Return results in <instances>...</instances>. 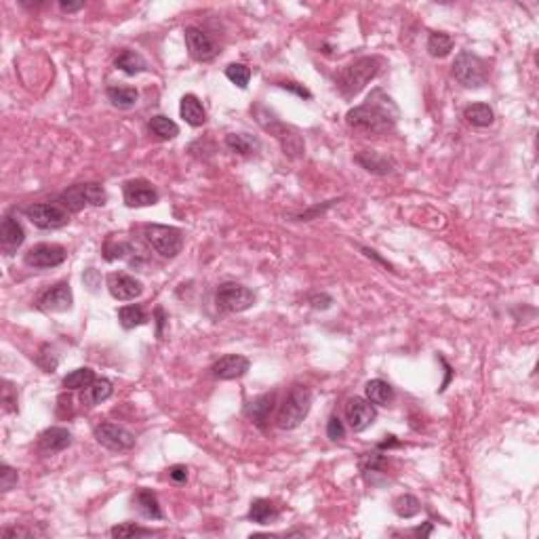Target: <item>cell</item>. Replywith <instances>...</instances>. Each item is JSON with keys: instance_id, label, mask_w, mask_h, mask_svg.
I'll list each match as a JSON object with an SVG mask.
<instances>
[{"instance_id": "obj_1", "label": "cell", "mask_w": 539, "mask_h": 539, "mask_svg": "<svg viewBox=\"0 0 539 539\" xmlns=\"http://www.w3.org/2000/svg\"><path fill=\"white\" fill-rule=\"evenodd\" d=\"M398 116L401 110L394 104V99L386 95L381 89H375L363 106H356L346 114V123L354 131L367 135H383L394 129Z\"/></svg>"}, {"instance_id": "obj_2", "label": "cell", "mask_w": 539, "mask_h": 539, "mask_svg": "<svg viewBox=\"0 0 539 539\" xmlns=\"http://www.w3.org/2000/svg\"><path fill=\"white\" fill-rule=\"evenodd\" d=\"M383 66V59L377 57V55H367V57H361L352 64H348L339 76H337V89L339 93L346 97V99H352L354 95H358L367 84L373 81L375 76L379 74Z\"/></svg>"}, {"instance_id": "obj_3", "label": "cell", "mask_w": 539, "mask_h": 539, "mask_svg": "<svg viewBox=\"0 0 539 539\" xmlns=\"http://www.w3.org/2000/svg\"><path fill=\"white\" fill-rule=\"evenodd\" d=\"M310 409H312V392L306 386H293L278 409L276 425L281 430H295L308 417Z\"/></svg>"}, {"instance_id": "obj_4", "label": "cell", "mask_w": 539, "mask_h": 539, "mask_svg": "<svg viewBox=\"0 0 539 539\" xmlns=\"http://www.w3.org/2000/svg\"><path fill=\"white\" fill-rule=\"evenodd\" d=\"M146 243L165 259H175L183 249V232L173 226L163 223H148L143 228Z\"/></svg>"}, {"instance_id": "obj_5", "label": "cell", "mask_w": 539, "mask_h": 539, "mask_svg": "<svg viewBox=\"0 0 539 539\" xmlns=\"http://www.w3.org/2000/svg\"><path fill=\"white\" fill-rule=\"evenodd\" d=\"M453 76L465 89H480L489 76L487 61L474 55L472 51H461L453 61Z\"/></svg>"}, {"instance_id": "obj_6", "label": "cell", "mask_w": 539, "mask_h": 539, "mask_svg": "<svg viewBox=\"0 0 539 539\" xmlns=\"http://www.w3.org/2000/svg\"><path fill=\"white\" fill-rule=\"evenodd\" d=\"M106 201H108V194L101 183H79V186H72L59 194L61 207H66L70 213H79L86 205L104 207Z\"/></svg>"}, {"instance_id": "obj_7", "label": "cell", "mask_w": 539, "mask_h": 539, "mask_svg": "<svg viewBox=\"0 0 539 539\" xmlns=\"http://www.w3.org/2000/svg\"><path fill=\"white\" fill-rule=\"evenodd\" d=\"M215 303L223 312H245L255 306V293L238 283H221L215 291Z\"/></svg>"}, {"instance_id": "obj_8", "label": "cell", "mask_w": 539, "mask_h": 539, "mask_svg": "<svg viewBox=\"0 0 539 539\" xmlns=\"http://www.w3.org/2000/svg\"><path fill=\"white\" fill-rule=\"evenodd\" d=\"M24 213L41 230H59L70 223V211L57 203H34Z\"/></svg>"}, {"instance_id": "obj_9", "label": "cell", "mask_w": 539, "mask_h": 539, "mask_svg": "<svg viewBox=\"0 0 539 539\" xmlns=\"http://www.w3.org/2000/svg\"><path fill=\"white\" fill-rule=\"evenodd\" d=\"M93 436L101 447H106L108 451H114V453L129 451L135 447V434L129 432L125 425H119L112 421H104V423L95 425Z\"/></svg>"}, {"instance_id": "obj_10", "label": "cell", "mask_w": 539, "mask_h": 539, "mask_svg": "<svg viewBox=\"0 0 539 539\" xmlns=\"http://www.w3.org/2000/svg\"><path fill=\"white\" fill-rule=\"evenodd\" d=\"M66 257H68V251L64 249L61 245L41 243V245H34L26 253L24 261H26V266H30L34 270H51V268L61 266L66 261Z\"/></svg>"}, {"instance_id": "obj_11", "label": "cell", "mask_w": 539, "mask_h": 539, "mask_svg": "<svg viewBox=\"0 0 539 539\" xmlns=\"http://www.w3.org/2000/svg\"><path fill=\"white\" fill-rule=\"evenodd\" d=\"M123 198L126 207L141 208L156 205L161 194L148 179H131L123 186Z\"/></svg>"}, {"instance_id": "obj_12", "label": "cell", "mask_w": 539, "mask_h": 539, "mask_svg": "<svg viewBox=\"0 0 539 539\" xmlns=\"http://www.w3.org/2000/svg\"><path fill=\"white\" fill-rule=\"evenodd\" d=\"M346 417H348V423H350L352 432H365L367 428H371L375 423L377 411H375L373 403H369L367 398L354 396L346 405Z\"/></svg>"}, {"instance_id": "obj_13", "label": "cell", "mask_w": 539, "mask_h": 539, "mask_svg": "<svg viewBox=\"0 0 539 539\" xmlns=\"http://www.w3.org/2000/svg\"><path fill=\"white\" fill-rule=\"evenodd\" d=\"M261 125H263L266 131H270L278 139V143H281V148H283V152L287 156H291V158L303 156L306 143H303L301 135L293 126H287L285 123H278V121H274V123H261Z\"/></svg>"}, {"instance_id": "obj_14", "label": "cell", "mask_w": 539, "mask_h": 539, "mask_svg": "<svg viewBox=\"0 0 539 539\" xmlns=\"http://www.w3.org/2000/svg\"><path fill=\"white\" fill-rule=\"evenodd\" d=\"M186 46H188V51H190V55L196 59V61H203V64H208V61H213L215 57H217V46H215V42L211 41V36H208L207 32H203L201 28H196V26H190V28H186Z\"/></svg>"}, {"instance_id": "obj_15", "label": "cell", "mask_w": 539, "mask_h": 539, "mask_svg": "<svg viewBox=\"0 0 539 539\" xmlns=\"http://www.w3.org/2000/svg\"><path fill=\"white\" fill-rule=\"evenodd\" d=\"M74 297L68 283H57L55 287L46 289L39 297V308L42 312H68L72 310Z\"/></svg>"}, {"instance_id": "obj_16", "label": "cell", "mask_w": 539, "mask_h": 539, "mask_svg": "<svg viewBox=\"0 0 539 539\" xmlns=\"http://www.w3.org/2000/svg\"><path fill=\"white\" fill-rule=\"evenodd\" d=\"M251 367V361L243 354H226L221 356L213 367H211V373L215 379H221V381H232V379H241L243 375H247Z\"/></svg>"}, {"instance_id": "obj_17", "label": "cell", "mask_w": 539, "mask_h": 539, "mask_svg": "<svg viewBox=\"0 0 539 539\" xmlns=\"http://www.w3.org/2000/svg\"><path fill=\"white\" fill-rule=\"evenodd\" d=\"M108 291L119 301H131V299H137L143 293V285H141V281H137L131 274L112 272L108 276Z\"/></svg>"}, {"instance_id": "obj_18", "label": "cell", "mask_w": 539, "mask_h": 539, "mask_svg": "<svg viewBox=\"0 0 539 539\" xmlns=\"http://www.w3.org/2000/svg\"><path fill=\"white\" fill-rule=\"evenodd\" d=\"M24 241H26L24 226L15 217L6 215L2 219V226H0V249H2V253L4 255H13L15 251L24 245Z\"/></svg>"}, {"instance_id": "obj_19", "label": "cell", "mask_w": 539, "mask_h": 539, "mask_svg": "<svg viewBox=\"0 0 539 539\" xmlns=\"http://www.w3.org/2000/svg\"><path fill=\"white\" fill-rule=\"evenodd\" d=\"M354 163L363 166L367 173H371V175H381V177H383V175H392L394 168H396L394 158H390V156H386V154H381V152H377V150H363L361 154L354 156Z\"/></svg>"}, {"instance_id": "obj_20", "label": "cell", "mask_w": 539, "mask_h": 539, "mask_svg": "<svg viewBox=\"0 0 539 539\" xmlns=\"http://www.w3.org/2000/svg\"><path fill=\"white\" fill-rule=\"evenodd\" d=\"M72 445V434L70 430L66 428H59V425H53V428H46L39 436V449L42 453H59L64 449H68Z\"/></svg>"}, {"instance_id": "obj_21", "label": "cell", "mask_w": 539, "mask_h": 539, "mask_svg": "<svg viewBox=\"0 0 539 539\" xmlns=\"http://www.w3.org/2000/svg\"><path fill=\"white\" fill-rule=\"evenodd\" d=\"M179 114H181V119L190 126H203L207 123V110H205L203 101L196 95H192V93H188V95L181 97Z\"/></svg>"}, {"instance_id": "obj_22", "label": "cell", "mask_w": 539, "mask_h": 539, "mask_svg": "<svg viewBox=\"0 0 539 539\" xmlns=\"http://www.w3.org/2000/svg\"><path fill=\"white\" fill-rule=\"evenodd\" d=\"M133 503H135V508L139 510V514L146 516V518H150V520H163V518H165V512H163V508H161V501H158V498H156L152 491H148V489H139V491L133 495Z\"/></svg>"}, {"instance_id": "obj_23", "label": "cell", "mask_w": 539, "mask_h": 539, "mask_svg": "<svg viewBox=\"0 0 539 539\" xmlns=\"http://www.w3.org/2000/svg\"><path fill=\"white\" fill-rule=\"evenodd\" d=\"M114 394V386L110 379L101 377V379H95L93 383H89L83 390V403L86 407H95V405H101L104 401H108L110 396Z\"/></svg>"}, {"instance_id": "obj_24", "label": "cell", "mask_w": 539, "mask_h": 539, "mask_svg": "<svg viewBox=\"0 0 539 539\" xmlns=\"http://www.w3.org/2000/svg\"><path fill=\"white\" fill-rule=\"evenodd\" d=\"M114 66L119 70H123L126 76H135V74H141L148 70V61L143 59V55L137 51H131V49H125L116 55Z\"/></svg>"}, {"instance_id": "obj_25", "label": "cell", "mask_w": 539, "mask_h": 539, "mask_svg": "<svg viewBox=\"0 0 539 539\" xmlns=\"http://www.w3.org/2000/svg\"><path fill=\"white\" fill-rule=\"evenodd\" d=\"M281 516L278 505L270 499H255L249 508V520L257 525H270Z\"/></svg>"}, {"instance_id": "obj_26", "label": "cell", "mask_w": 539, "mask_h": 539, "mask_svg": "<svg viewBox=\"0 0 539 539\" xmlns=\"http://www.w3.org/2000/svg\"><path fill=\"white\" fill-rule=\"evenodd\" d=\"M463 119H465L468 125L485 129V126L493 125L495 112H493V108L489 104H470V106L463 108Z\"/></svg>"}, {"instance_id": "obj_27", "label": "cell", "mask_w": 539, "mask_h": 539, "mask_svg": "<svg viewBox=\"0 0 539 539\" xmlns=\"http://www.w3.org/2000/svg\"><path fill=\"white\" fill-rule=\"evenodd\" d=\"M365 396L377 407H388L394 401V388L383 379H371L365 386Z\"/></svg>"}, {"instance_id": "obj_28", "label": "cell", "mask_w": 539, "mask_h": 539, "mask_svg": "<svg viewBox=\"0 0 539 539\" xmlns=\"http://www.w3.org/2000/svg\"><path fill=\"white\" fill-rule=\"evenodd\" d=\"M226 146H228V150L234 152V154L251 156V154H255V152L259 150L261 143H259L257 137H253L249 133H230V135L226 137Z\"/></svg>"}, {"instance_id": "obj_29", "label": "cell", "mask_w": 539, "mask_h": 539, "mask_svg": "<svg viewBox=\"0 0 539 539\" xmlns=\"http://www.w3.org/2000/svg\"><path fill=\"white\" fill-rule=\"evenodd\" d=\"M274 401H276V394L270 392V394H263L259 398H255L247 407V415L253 419V423H257L259 428H263V423L270 419V413L274 409Z\"/></svg>"}, {"instance_id": "obj_30", "label": "cell", "mask_w": 539, "mask_h": 539, "mask_svg": "<svg viewBox=\"0 0 539 539\" xmlns=\"http://www.w3.org/2000/svg\"><path fill=\"white\" fill-rule=\"evenodd\" d=\"M106 95H108V101L119 110H131L139 99V93L135 86H119V84L108 86Z\"/></svg>"}, {"instance_id": "obj_31", "label": "cell", "mask_w": 539, "mask_h": 539, "mask_svg": "<svg viewBox=\"0 0 539 539\" xmlns=\"http://www.w3.org/2000/svg\"><path fill=\"white\" fill-rule=\"evenodd\" d=\"M148 129H150V133H152L154 137H158V139H163V141L175 139V137L179 135V126H177V123H173L168 116H163V114L152 116L150 123H148Z\"/></svg>"}, {"instance_id": "obj_32", "label": "cell", "mask_w": 539, "mask_h": 539, "mask_svg": "<svg viewBox=\"0 0 539 539\" xmlns=\"http://www.w3.org/2000/svg\"><path fill=\"white\" fill-rule=\"evenodd\" d=\"M119 321H121V325H123V329H135V327H141V325H146L148 323V314H146V310L141 308V306H123L121 310H119Z\"/></svg>"}, {"instance_id": "obj_33", "label": "cell", "mask_w": 539, "mask_h": 539, "mask_svg": "<svg viewBox=\"0 0 539 539\" xmlns=\"http://www.w3.org/2000/svg\"><path fill=\"white\" fill-rule=\"evenodd\" d=\"M97 377H95V371L93 369H89V367H81V369H74V371H70V373L66 375L64 379H61V386L66 388V390H84L89 383H93Z\"/></svg>"}, {"instance_id": "obj_34", "label": "cell", "mask_w": 539, "mask_h": 539, "mask_svg": "<svg viewBox=\"0 0 539 539\" xmlns=\"http://www.w3.org/2000/svg\"><path fill=\"white\" fill-rule=\"evenodd\" d=\"M453 51V39L445 32H432L428 39V53L436 59L447 57Z\"/></svg>"}, {"instance_id": "obj_35", "label": "cell", "mask_w": 539, "mask_h": 539, "mask_svg": "<svg viewBox=\"0 0 539 539\" xmlns=\"http://www.w3.org/2000/svg\"><path fill=\"white\" fill-rule=\"evenodd\" d=\"M394 512L401 516V518H413L421 512V503L415 495H401V498L394 499Z\"/></svg>"}, {"instance_id": "obj_36", "label": "cell", "mask_w": 539, "mask_h": 539, "mask_svg": "<svg viewBox=\"0 0 539 539\" xmlns=\"http://www.w3.org/2000/svg\"><path fill=\"white\" fill-rule=\"evenodd\" d=\"M110 535L112 538H148V535H154V531L146 529V527H139L135 523H123V525L112 527Z\"/></svg>"}, {"instance_id": "obj_37", "label": "cell", "mask_w": 539, "mask_h": 539, "mask_svg": "<svg viewBox=\"0 0 539 539\" xmlns=\"http://www.w3.org/2000/svg\"><path fill=\"white\" fill-rule=\"evenodd\" d=\"M226 76L232 84H236L238 89H247L251 81V68L245 64H230L226 68Z\"/></svg>"}, {"instance_id": "obj_38", "label": "cell", "mask_w": 539, "mask_h": 539, "mask_svg": "<svg viewBox=\"0 0 539 539\" xmlns=\"http://www.w3.org/2000/svg\"><path fill=\"white\" fill-rule=\"evenodd\" d=\"M133 251V245H129L125 241H114V238H108L106 245H104V259L106 261H116V259H123L129 253Z\"/></svg>"}, {"instance_id": "obj_39", "label": "cell", "mask_w": 539, "mask_h": 539, "mask_svg": "<svg viewBox=\"0 0 539 539\" xmlns=\"http://www.w3.org/2000/svg\"><path fill=\"white\" fill-rule=\"evenodd\" d=\"M2 409L4 413H17L19 411V396L17 388L11 381H2Z\"/></svg>"}, {"instance_id": "obj_40", "label": "cell", "mask_w": 539, "mask_h": 539, "mask_svg": "<svg viewBox=\"0 0 539 539\" xmlns=\"http://www.w3.org/2000/svg\"><path fill=\"white\" fill-rule=\"evenodd\" d=\"M386 465H388V459L381 455V453H377V451L365 453L363 459H361V470H363L365 474H369V472H381V470H386Z\"/></svg>"}, {"instance_id": "obj_41", "label": "cell", "mask_w": 539, "mask_h": 539, "mask_svg": "<svg viewBox=\"0 0 539 539\" xmlns=\"http://www.w3.org/2000/svg\"><path fill=\"white\" fill-rule=\"evenodd\" d=\"M17 480H19L17 470L11 468L9 463H2V468H0V491H2V493H9L11 489L17 487Z\"/></svg>"}, {"instance_id": "obj_42", "label": "cell", "mask_w": 539, "mask_h": 539, "mask_svg": "<svg viewBox=\"0 0 539 539\" xmlns=\"http://www.w3.org/2000/svg\"><path fill=\"white\" fill-rule=\"evenodd\" d=\"M39 365L42 367V371H46V373H53L57 369V365H59V358H57L55 350L49 343L42 346L41 354H39Z\"/></svg>"}, {"instance_id": "obj_43", "label": "cell", "mask_w": 539, "mask_h": 539, "mask_svg": "<svg viewBox=\"0 0 539 539\" xmlns=\"http://www.w3.org/2000/svg\"><path fill=\"white\" fill-rule=\"evenodd\" d=\"M335 203H339V201H327L325 205H316V207L308 208V211H301V213H297V215H291V221H312V219H316L318 215H323L325 211H329Z\"/></svg>"}, {"instance_id": "obj_44", "label": "cell", "mask_w": 539, "mask_h": 539, "mask_svg": "<svg viewBox=\"0 0 539 539\" xmlns=\"http://www.w3.org/2000/svg\"><path fill=\"white\" fill-rule=\"evenodd\" d=\"M327 436L331 440H341L346 436V428H343V421L337 417V415H331L329 421H327Z\"/></svg>"}, {"instance_id": "obj_45", "label": "cell", "mask_w": 539, "mask_h": 539, "mask_svg": "<svg viewBox=\"0 0 539 539\" xmlns=\"http://www.w3.org/2000/svg\"><path fill=\"white\" fill-rule=\"evenodd\" d=\"M308 303H310L314 310H329L333 306V297L331 295H327V293H314V295H310Z\"/></svg>"}, {"instance_id": "obj_46", "label": "cell", "mask_w": 539, "mask_h": 539, "mask_svg": "<svg viewBox=\"0 0 539 539\" xmlns=\"http://www.w3.org/2000/svg\"><path fill=\"white\" fill-rule=\"evenodd\" d=\"M166 472H168V480H171V483H175V485L188 483V468H186V465L177 463V465H171Z\"/></svg>"}, {"instance_id": "obj_47", "label": "cell", "mask_w": 539, "mask_h": 539, "mask_svg": "<svg viewBox=\"0 0 539 539\" xmlns=\"http://www.w3.org/2000/svg\"><path fill=\"white\" fill-rule=\"evenodd\" d=\"M83 283L84 287H89V291H95L99 289V285H101V274L95 270V268H86L83 274Z\"/></svg>"}, {"instance_id": "obj_48", "label": "cell", "mask_w": 539, "mask_h": 539, "mask_svg": "<svg viewBox=\"0 0 539 539\" xmlns=\"http://www.w3.org/2000/svg\"><path fill=\"white\" fill-rule=\"evenodd\" d=\"M281 89H285V91H291V93H295L297 97H301V99H312V93L303 86V84L299 83H281L278 84Z\"/></svg>"}, {"instance_id": "obj_49", "label": "cell", "mask_w": 539, "mask_h": 539, "mask_svg": "<svg viewBox=\"0 0 539 539\" xmlns=\"http://www.w3.org/2000/svg\"><path fill=\"white\" fill-rule=\"evenodd\" d=\"M34 533L28 531V529H21V527H6L2 531V538L4 539H13V538H32Z\"/></svg>"}, {"instance_id": "obj_50", "label": "cell", "mask_w": 539, "mask_h": 539, "mask_svg": "<svg viewBox=\"0 0 539 539\" xmlns=\"http://www.w3.org/2000/svg\"><path fill=\"white\" fill-rule=\"evenodd\" d=\"M154 318H156V337L161 339V337H163V329H165V323H166L165 310H163V308H156Z\"/></svg>"}, {"instance_id": "obj_51", "label": "cell", "mask_w": 539, "mask_h": 539, "mask_svg": "<svg viewBox=\"0 0 539 539\" xmlns=\"http://www.w3.org/2000/svg\"><path fill=\"white\" fill-rule=\"evenodd\" d=\"M59 9L64 13H76V11L84 9V2H59Z\"/></svg>"}, {"instance_id": "obj_52", "label": "cell", "mask_w": 539, "mask_h": 539, "mask_svg": "<svg viewBox=\"0 0 539 539\" xmlns=\"http://www.w3.org/2000/svg\"><path fill=\"white\" fill-rule=\"evenodd\" d=\"M415 533H417V535H421V538H428V535L432 533V525H430V523H425V527H423V529H421V527H417V529H415Z\"/></svg>"}]
</instances>
